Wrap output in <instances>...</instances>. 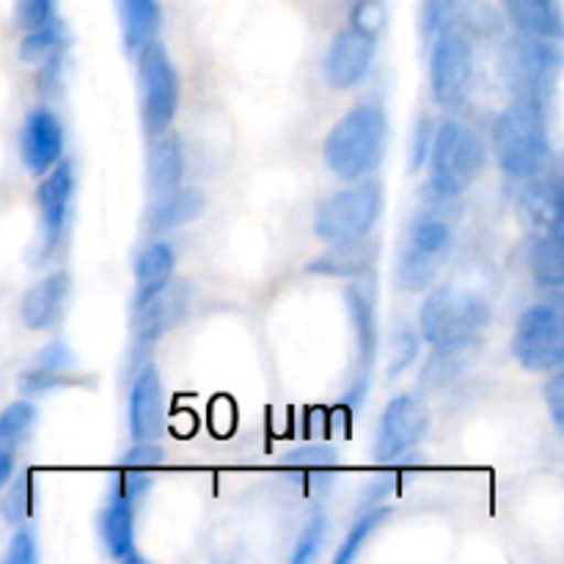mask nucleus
Masks as SVG:
<instances>
[{
	"instance_id": "obj_17",
	"label": "nucleus",
	"mask_w": 564,
	"mask_h": 564,
	"mask_svg": "<svg viewBox=\"0 0 564 564\" xmlns=\"http://www.w3.org/2000/svg\"><path fill=\"white\" fill-rule=\"evenodd\" d=\"M191 312V286L171 279L158 295L135 306V339L138 345H152L174 330Z\"/></svg>"
},
{
	"instance_id": "obj_5",
	"label": "nucleus",
	"mask_w": 564,
	"mask_h": 564,
	"mask_svg": "<svg viewBox=\"0 0 564 564\" xmlns=\"http://www.w3.org/2000/svg\"><path fill=\"white\" fill-rule=\"evenodd\" d=\"M383 215V187L380 182L358 180L325 198L314 213V235L325 246L361 240L372 235Z\"/></svg>"
},
{
	"instance_id": "obj_10",
	"label": "nucleus",
	"mask_w": 564,
	"mask_h": 564,
	"mask_svg": "<svg viewBox=\"0 0 564 564\" xmlns=\"http://www.w3.org/2000/svg\"><path fill=\"white\" fill-rule=\"evenodd\" d=\"M474 88V47L455 25L435 33L430 50V91L441 108H460Z\"/></svg>"
},
{
	"instance_id": "obj_40",
	"label": "nucleus",
	"mask_w": 564,
	"mask_h": 564,
	"mask_svg": "<svg viewBox=\"0 0 564 564\" xmlns=\"http://www.w3.org/2000/svg\"><path fill=\"white\" fill-rule=\"evenodd\" d=\"M165 463V452L160 449L158 441H135L132 449L124 452L119 468H135V471H152Z\"/></svg>"
},
{
	"instance_id": "obj_20",
	"label": "nucleus",
	"mask_w": 564,
	"mask_h": 564,
	"mask_svg": "<svg viewBox=\"0 0 564 564\" xmlns=\"http://www.w3.org/2000/svg\"><path fill=\"white\" fill-rule=\"evenodd\" d=\"M521 196H518V207L527 224L532 226L538 235H549V231H562L564 220V204H562V187L554 176H532V180L521 182Z\"/></svg>"
},
{
	"instance_id": "obj_19",
	"label": "nucleus",
	"mask_w": 564,
	"mask_h": 564,
	"mask_svg": "<svg viewBox=\"0 0 564 564\" xmlns=\"http://www.w3.org/2000/svg\"><path fill=\"white\" fill-rule=\"evenodd\" d=\"M72 279L69 273H50L33 286L20 301V319L28 330H47L61 319L69 297Z\"/></svg>"
},
{
	"instance_id": "obj_30",
	"label": "nucleus",
	"mask_w": 564,
	"mask_h": 564,
	"mask_svg": "<svg viewBox=\"0 0 564 564\" xmlns=\"http://www.w3.org/2000/svg\"><path fill=\"white\" fill-rule=\"evenodd\" d=\"M36 424V405L28 400H17L0 411V446L17 452Z\"/></svg>"
},
{
	"instance_id": "obj_35",
	"label": "nucleus",
	"mask_w": 564,
	"mask_h": 564,
	"mask_svg": "<svg viewBox=\"0 0 564 564\" xmlns=\"http://www.w3.org/2000/svg\"><path fill=\"white\" fill-rule=\"evenodd\" d=\"M419 345H422V336L419 330H413L411 325H400L391 336L389 345V378H397V375L405 372L419 356Z\"/></svg>"
},
{
	"instance_id": "obj_36",
	"label": "nucleus",
	"mask_w": 564,
	"mask_h": 564,
	"mask_svg": "<svg viewBox=\"0 0 564 564\" xmlns=\"http://www.w3.org/2000/svg\"><path fill=\"white\" fill-rule=\"evenodd\" d=\"M325 534H328V521H325L323 512H317V516L308 521V527L301 532V538H297L292 562L306 564V562L317 560L319 549H323V543H325Z\"/></svg>"
},
{
	"instance_id": "obj_6",
	"label": "nucleus",
	"mask_w": 564,
	"mask_h": 564,
	"mask_svg": "<svg viewBox=\"0 0 564 564\" xmlns=\"http://www.w3.org/2000/svg\"><path fill=\"white\" fill-rule=\"evenodd\" d=\"M138 88H141V119L149 138L163 135L180 110V75L169 50L154 39L138 50Z\"/></svg>"
},
{
	"instance_id": "obj_15",
	"label": "nucleus",
	"mask_w": 564,
	"mask_h": 564,
	"mask_svg": "<svg viewBox=\"0 0 564 564\" xmlns=\"http://www.w3.org/2000/svg\"><path fill=\"white\" fill-rule=\"evenodd\" d=\"M127 416H130V433L135 441H160L165 435L169 411H165L163 378L152 364H147L132 380Z\"/></svg>"
},
{
	"instance_id": "obj_1",
	"label": "nucleus",
	"mask_w": 564,
	"mask_h": 564,
	"mask_svg": "<svg viewBox=\"0 0 564 564\" xmlns=\"http://www.w3.org/2000/svg\"><path fill=\"white\" fill-rule=\"evenodd\" d=\"M490 147H494L496 163L510 180L523 182L545 174L554 149H551L543 102L516 97L510 108L496 116Z\"/></svg>"
},
{
	"instance_id": "obj_44",
	"label": "nucleus",
	"mask_w": 564,
	"mask_h": 564,
	"mask_svg": "<svg viewBox=\"0 0 564 564\" xmlns=\"http://www.w3.org/2000/svg\"><path fill=\"white\" fill-rule=\"evenodd\" d=\"M11 477H14V452L0 446V490L11 482Z\"/></svg>"
},
{
	"instance_id": "obj_21",
	"label": "nucleus",
	"mask_w": 564,
	"mask_h": 564,
	"mask_svg": "<svg viewBox=\"0 0 564 564\" xmlns=\"http://www.w3.org/2000/svg\"><path fill=\"white\" fill-rule=\"evenodd\" d=\"M77 367V358L64 341H50L47 347L36 352L20 375L17 386L25 397H42L58 386L69 383V372Z\"/></svg>"
},
{
	"instance_id": "obj_34",
	"label": "nucleus",
	"mask_w": 564,
	"mask_h": 564,
	"mask_svg": "<svg viewBox=\"0 0 564 564\" xmlns=\"http://www.w3.org/2000/svg\"><path fill=\"white\" fill-rule=\"evenodd\" d=\"M336 466V449L334 446H303V449L290 452V455L281 460V468H290V471H306L319 477V474H328Z\"/></svg>"
},
{
	"instance_id": "obj_29",
	"label": "nucleus",
	"mask_w": 564,
	"mask_h": 564,
	"mask_svg": "<svg viewBox=\"0 0 564 564\" xmlns=\"http://www.w3.org/2000/svg\"><path fill=\"white\" fill-rule=\"evenodd\" d=\"M479 345H482V341H471V345L433 347V352H430L427 358V367H424L422 372V383L441 386L455 380L457 375L466 372V369L471 367L474 358H477L479 352Z\"/></svg>"
},
{
	"instance_id": "obj_39",
	"label": "nucleus",
	"mask_w": 564,
	"mask_h": 564,
	"mask_svg": "<svg viewBox=\"0 0 564 564\" xmlns=\"http://www.w3.org/2000/svg\"><path fill=\"white\" fill-rule=\"evenodd\" d=\"M460 11V0H427L424 3V14H422V25L427 36H435L444 28L455 25V17Z\"/></svg>"
},
{
	"instance_id": "obj_26",
	"label": "nucleus",
	"mask_w": 564,
	"mask_h": 564,
	"mask_svg": "<svg viewBox=\"0 0 564 564\" xmlns=\"http://www.w3.org/2000/svg\"><path fill=\"white\" fill-rule=\"evenodd\" d=\"M507 14L518 33L540 39H562V17L556 0H505Z\"/></svg>"
},
{
	"instance_id": "obj_38",
	"label": "nucleus",
	"mask_w": 564,
	"mask_h": 564,
	"mask_svg": "<svg viewBox=\"0 0 564 564\" xmlns=\"http://www.w3.org/2000/svg\"><path fill=\"white\" fill-rule=\"evenodd\" d=\"M435 127L438 121L433 116H422L413 127V135H411V152H408V163H411V171H422L424 163H427V154L430 147H433V138H435Z\"/></svg>"
},
{
	"instance_id": "obj_32",
	"label": "nucleus",
	"mask_w": 564,
	"mask_h": 564,
	"mask_svg": "<svg viewBox=\"0 0 564 564\" xmlns=\"http://www.w3.org/2000/svg\"><path fill=\"white\" fill-rule=\"evenodd\" d=\"M6 499L0 505V512L9 523H25L36 510V485H33V474L25 471L20 477H11L6 485Z\"/></svg>"
},
{
	"instance_id": "obj_22",
	"label": "nucleus",
	"mask_w": 564,
	"mask_h": 564,
	"mask_svg": "<svg viewBox=\"0 0 564 564\" xmlns=\"http://www.w3.org/2000/svg\"><path fill=\"white\" fill-rule=\"evenodd\" d=\"M185 147H182L180 138L171 135V132L154 135L147 158V182L152 202L169 196L171 191H176L182 185V180H185Z\"/></svg>"
},
{
	"instance_id": "obj_24",
	"label": "nucleus",
	"mask_w": 564,
	"mask_h": 564,
	"mask_svg": "<svg viewBox=\"0 0 564 564\" xmlns=\"http://www.w3.org/2000/svg\"><path fill=\"white\" fill-rule=\"evenodd\" d=\"M176 270V251L171 242L154 240L138 253L135 259V306L147 303L149 297L158 295Z\"/></svg>"
},
{
	"instance_id": "obj_41",
	"label": "nucleus",
	"mask_w": 564,
	"mask_h": 564,
	"mask_svg": "<svg viewBox=\"0 0 564 564\" xmlns=\"http://www.w3.org/2000/svg\"><path fill=\"white\" fill-rule=\"evenodd\" d=\"M350 25H356V28H361V31L378 36L386 25V11H383V6H380V0H358V6L352 9Z\"/></svg>"
},
{
	"instance_id": "obj_42",
	"label": "nucleus",
	"mask_w": 564,
	"mask_h": 564,
	"mask_svg": "<svg viewBox=\"0 0 564 564\" xmlns=\"http://www.w3.org/2000/svg\"><path fill=\"white\" fill-rule=\"evenodd\" d=\"M6 562L9 564H36L39 562V545L28 529H17L9 540V551H6Z\"/></svg>"
},
{
	"instance_id": "obj_4",
	"label": "nucleus",
	"mask_w": 564,
	"mask_h": 564,
	"mask_svg": "<svg viewBox=\"0 0 564 564\" xmlns=\"http://www.w3.org/2000/svg\"><path fill=\"white\" fill-rule=\"evenodd\" d=\"M485 143L471 127L446 119L435 127L433 147L427 154L430 191L438 198H457L479 180L485 169Z\"/></svg>"
},
{
	"instance_id": "obj_23",
	"label": "nucleus",
	"mask_w": 564,
	"mask_h": 564,
	"mask_svg": "<svg viewBox=\"0 0 564 564\" xmlns=\"http://www.w3.org/2000/svg\"><path fill=\"white\" fill-rule=\"evenodd\" d=\"M375 259H378V240L367 235L361 240L330 246L328 251L312 259L306 270L314 275H323V279H356V275L372 270Z\"/></svg>"
},
{
	"instance_id": "obj_9",
	"label": "nucleus",
	"mask_w": 564,
	"mask_h": 564,
	"mask_svg": "<svg viewBox=\"0 0 564 564\" xmlns=\"http://www.w3.org/2000/svg\"><path fill=\"white\" fill-rule=\"evenodd\" d=\"M378 279L375 273L356 275L345 286V306L350 314L352 334H356V352H358V378L347 391V405L358 408L369 391V375H372L375 356L380 345V323H378Z\"/></svg>"
},
{
	"instance_id": "obj_33",
	"label": "nucleus",
	"mask_w": 564,
	"mask_h": 564,
	"mask_svg": "<svg viewBox=\"0 0 564 564\" xmlns=\"http://www.w3.org/2000/svg\"><path fill=\"white\" fill-rule=\"evenodd\" d=\"M389 516H391L389 507H380V510L364 512V516L358 518L356 523H352L350 532H347L345 543H341L339 551H336L334 562L336 564H350L352 560H356V556L361 554L364 545H367V540L372 538V534L378 532V529L383 527L386 521H389Z\"/></svg>"
},
{
	"instance_id": "obj_18",
	"label": "nucleus",
	"mask_w": 564,
	"mask_h": 564,
	"mask_svg": "<svg viewBox=\"0 0 564 564\" xmlns=\"http://www.w3.org/2000/svg\"><path fill=\"white\" fill-rule=\"evenodd\" d=\"M135 507L138 499L113 482L108 505L99 516V534L108 554L119 562H141L135 549Z\"/></svg>"
},
{
	"instance_id": "obj_14",
	"label": "nucleus",
	"mask_w": 564,
	"mask_h": 564,
	"mask_svg": "<svg viewBox=\"0 0 564 564\" xmlns=\"http://www.w3.org/2000/svg\"><path fill=\"white\" fill-rule=\"evenodd\" d=\"M375 50H378V36L356 25L341 28L323 58L325 83L336 91H347V88L358 86L372 69Z\"/></svg>"
},
{
	"instance_id": "obj_2",
	"label": "nucleus",
	"mask_w": 564,
	"mask_h": 564,
	"mask_svg": "<svg viewBox=\"0 0 564 564\" xmlns=\"http://www.w3.org/2000/svg\"><path fill=\"white\" fill-rule=\"evenodd\" d=\"M389 149V116L378 102H361L347 110L325 135L323 154L339 180L358 182L383 165Z\"/></svg>"
},
{
	"instance_id": "obj_7",
	"label": "nucleus",
	"mask_w": 564,
	"mask_h": 564,
	"mask_svg": "<svg viewBox=\"0 0 564 564\" xmlns=\"http://www.w3.org/2000/svg\"><path fill=\"white\" fill-rule=\"evenodd\" d=\"M452 246H455V231H452L449 220L435 213L416 215L408 229L405 251H402L400 268H397L402 290H430L438 270L444 268Z\"/></svg>"
},
{
	"instance_id": "obj_25",
	"label": "nucleus",
	"mask_w": 564,
	"mask_h": 564,
	"mask_svg": "<svg viewBox=\"0 0 564 564\" xmlns=\"http://www.w3.org/2000/svg\"><path fill=\"white\" fill-rule=\"evenodd\" d=\"M207 207V196H204L202 187H185L180 185L176 191H171L169 196L152 202V213H149V229L154 235H163V231L180 229V226L191 224Z\"/></svg>"
},
{
	"instance_id": "obj_11",
	"label": "nucleus",
	"mask_w": 564,
	"mask_h": 564,
	"mask_svg": "<svg viewBox=\"0 0 564 564\" xmlns=\"http://www.w3.org/2000/svg\"><path fill=\"white\" fill-rule=\"evenodd\" d=\"M505 66L507 77L516 86V97H527L545 105V97L551 94L556 75H560L562 53L554 39L518 33L507 42Z\"/></svg>"
},
{
	"instance_id": "obj_43",
	"label": "nucleus",
	"mask_w": 564,
	"mask_h": 564,
	"mask_svg": "<svg viewBox=\"0 0 564 564\" xmlns=\"http://www.w3.org/2000/svg\"><path fill=\"white\" fill-rule=\"evenodd\" d=\"M543 400L551 411V422H554L556 433H564V375L562 369L551 372V380L543 389Z\"/></svg>"
},
{
	"instance_id": "obj_12",
	"label": "nucleus",
	"mask_w": 564,
	"mask_h": 564,
	"mask_svg": "<svg viewBox=\"0 0 564 564\" xmlns=\"http://www.w3.org/2000/svg\"><path fill=\"white\" fill-rule=\"evenodd\" d=\"M430 430V408L419 394H400L383 408L375 435V457L380 463H397L411 455Z\"/></svg>"
},
{
	"instance_id": "obj_37",
	"label": "nucleus",
	"mask_w": 564,
	"mask_h": 564,
	"mask_svg": "<svg viewBox=\"0 0 564 564\" xmlns=\"http://www.w3.org/2000/svg\"><path fill=\"white\" fill-rule=\"evenodd\" d=\"M55 3L58 0H17L14 3V25L22 31H33L55 20Z\"/></svg>"
},
{
	"instance_id": "obj_28",
	"label": "nucleus",
	"mask_w": 564,
	"mask_h": 564,
	"mask_svg": "<svg viewBox=\"0 0 564 564\" xmlns=\"http://www.w3.org/2000/svg\"><path fill=\"white\" fill-rule=\"evenodd\" d=\"M529 270L543 290H562L564 284V240L562 231L538 235L529 248Z\"/></svg>"
},
{
	"instance_id": "obj_31",
	"label": "nucleus",
	"mask_w": 564,
	"mask_h": 564,
	"mask_svg": "<svg viewBox=\"0 0 564 564\" xmlns=\"http://www.w3.org/2000/svg\"><path fill=\"white\" fill-rule=\"evenodd\" d=\"M61 44H64V25L58 20H53L47 25L25 31L17 53H20L22 64H44L50 55L58 53Z\"/></svg>"
},
{
	"instance_id": "obj_3",
	"label": "nucleus",
	"mask_w": 564,
	"mask_h": 564,
	"mask_svg": "<svg viewBox=\"0 0 564 564\" xmlns=\"http://www.w3.org/2000/svg\"><path fill=\"white\" fill-rule=\"evenodd\" d=\"M490 319L494 312L482 295L457 286H435L427 292L419 312V336L430 347L471 345L482 341Z\"/></svg>"
},
{
	"instance_id": "obj_8",
	"label": "nucleus",
	"mask_w": 564,
	"mask_h": 564,
	"mask_svg": "<svg viewBox=\"0 0 564 564\" xmlns=\"http://www.w3.org/2000/svg\"><path fill=\"white\" fill-rule=\"evenodd\" d=\"M512 356L527 372H554L564 364V314L556 303H534L518 317Z\"/></svg>"
},
{
	"instance_id": "obj_16",
	"label": "nucleus",
	"mask_w": 564,
	"mask_h": 564,
	"mask_svg": "<svg viewBox=\"0 0 564 564\" xmlns=\"http://www.w3.org/2000/svg\"><path fill=\"white\" fill-rule=\"evenodd\" d=\"M20 158L31 174L44 176L64 158V127L50 108L39 105L20 130Z\"/></svg>"
},
{
	"instance_id": "obj_27",
	"label": "nucleus",
	"mask_w": 564,
	"mask_h": 564,
	"mask_svg": "<svg viewBox=\"0 0 564 564\" xmlns=\"http://www.w3.org/2000/svg\"><path fill=\"white\" fill-rule=\"evenodd\" d=\"M119 3V20H121V36H124V50L135 55L143 44L154 42L160 31V14L158 0H116Z\"/></svg>"
},
{
	"instance_id": "obj_13",
	"label": "nucleus",
	"mask_w": 564,
	"mask_h": 564,
	"mask_svg": "<svg viewBox=\"0 0 564 564\" xmlns=\"http://www.w3.org/2000/svg\"><path fill=\"white\" fill-rule=\"evenodd\" d=\"M72 198H75V169L64 160L44 174L36 187L39 218H42V237H39V262L50 259L64 237L66 220H69Z\"/></svg>"
}]
</instances>
